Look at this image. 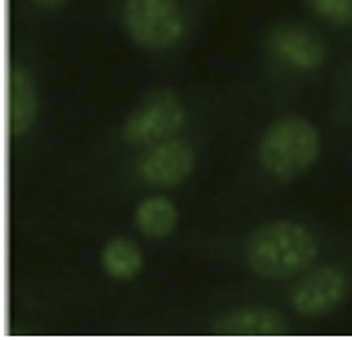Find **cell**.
Masks as SVG:
<instances>
[{"label":"cell","mask_w":352,"mask_h":340,"mask_svg":"<svg viewBox=\"0 0 352 340\" xmlns=\"http://www.w3.org/2000/svg\"><path fill=\"white\" fill-rule=\"evenodd\" d=\"M318 247L315 235L295 221H275L259 227L247 241L245 257L263 279H291L315 263Z\"/></svg>","instance_id":"obj_1"},{"label":"cell","mask_w":352,"mask_h":340,"mask_svg":"<svg viewBox=\"0 0 352 340\" xmlns=\"http://www.w3.org/2000/svg\"><path fill=\"white\" fill-rule=\"evenodd\" d=\"M320 155V133L298 115L280 117L263 133L259 161L263 170L280 181H291L316 163Z\"/></svg>","instance_id":"obj_2"},{"label":"cell","mask_w":352,"mask_h":340,"mask_svg":"<svg viewBox=\"0 0 352 340\" xmlns=\"http://www.w3.org/2000/svg\"><path fill=\"white\" fill-rule=\"evenodd\" d=\"M122 16L131 40L146 50H167L186 32L177 0H126Z\"/></svg>","instance_id":"obj_3"},{"label":"cell","mask_w":352,"mask_h":340,"mask_svg":"<svg viewBox=\"0 0 352 340\" xmlns=\"http://www.w3.org/2000/svg\"><path fill=\"white\" fill-rule=\"evenodd\" d=\"M186 124V108L171 94H157L144 102L124 124L122 135L135 148H151L175 137Z\"/></svg>","instance_id":"obj_4"},{"label":"cell","mask_w":352,"mask_h":340,"mask_svg":"<svg viewBox=\"0 0 352 340\" xmlns=\"http://www.w3.org/2000/svg\"><path fill=\"white\" fill-rule=\"evenodd\" d=\"M195 168V151L182 137H169L151 146L138 161V175L153 188H175Z\"/></svg>","instance_id":"obj_5"},{"label":"cell","mask_w":352,"mask_h":340,"mask_svg":"<svg viewBox=\"0 0 352 340\" xmlns=\"http://www.w3.org/2000/svg\"><path fill=\"white\" fill-rule=\"evenodd\" d=\"M349 293V279L336 267L309 271L293 288L291 304L298 315L320 317L334 310Z\"/></svg>","instance_id":"obj_6"},{"label":"cell","mask_w":352,"mask_h":340,"mask_svg":"<svg viewBox=\"0 0 352 340\" xmlns=\"http://www.w3.org/2000/svg\"><path fill=\"white\" fill-rule=\"evenodd\" d=\"M273 56L298 72L318 70L327 60V46L313 30L298 24H280L269 36Z\"/></svg>","instance_id":"obj_7"},{"label":"cell","mask_w":352,"mask_h":340,"mask_svg":"<svg viewBox=\"0 0 352 340\" xmlns=\"http://www.w3.org/2000/svg\"><path fill=\"white\" fill-rule=\"evenodd\" d=\"M38 113L36 82L22 66H12L8 74V132L22 137L34 126Z\"/></svg>","instance_id":"obj_8"},{"label":"cell","mask_w":352,"mask_h":340,"mask_svg":"<svg viewBox=\"0 0 352 340\" xmlns=\"http://www.w3.org/2000/svg\"><path fill=\"white\" fill-rule=\"evenodd\" d=\"M217 330L233 337H275L287 332V321L267 306H245L225 315Z\"/></svg>","instance_id":"obj_9"},{"label":"cell","mask_w":352,"mask_h":340,"mask_svg":"<svg viewBox=\"0 0 352 340\" xmlns=\"http://www.w3.org/2000/svg\"><path fill=\"white\" fill-rule=\"evenodd\" d=\"M179 213L171 199L164 195L146 197L133 213V223L142 235L149 239H164L171 235L177 227Z\"/></svg>","instance_id":"obj_10"},{"label":"cell","mask_w":352,"mask_h":340,"mask_svg":"<svg viewBox=\"0 0 352 340\" xmlns=\"http://www.w3.org/2000/svg\"><path fill=\"white\" fill-rule=\"evenodd\" d=\"M100 261H102V269L110 279L131 281L144 269V253L131 239L118 237L104 245Z\"/></svg>","instance_id":"obj_11"},{"label":"cell","mask_w":352,"mask_h":340,"mask_svg":"<svg viewBox=\"0 0 352 340\" xmlns=\"http://www.w3.org/2000/svg\"><path fill=\"white\" fill-rule=\"evenodd\" d=\"M307 4L318 19L334 26L352 24V0H307Z\"/></svg>","instance_id":"obj_12"},{"label":"cell","mask_w":352,"mask_h":340,"mask_svg":"<svg viewBox=\"0 0 352 340\" xmlns=\"http://www.w3.org/2000/svg\"><path fill=\"white\" fill-rule=\"evenodd\" d=\"M36 6L40 8H46V10H56V8H60V6H64L68 0H32Z\"/></svg>","instance_id":"obj_13"}]
</instances>
